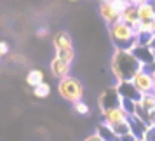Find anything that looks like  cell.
Segmentation results:
<instances>
[{"label":"cell","mask_w":155,"mask_h":141,"mask_svg":"<svg viewBox=\"0 0 155 141\" xmlns=\"http://www.w3.org/2000/svg\"><path fill=\"white\" fill-rule=\"evenodd\" d=\"M33 94H35V98H47L51 94V85L47 84V82H44V84H40L38 87H35L33 89Z\"/></svg>","instance_id":"e0dca14e"},{"label":"cell","mask_w":155,"mask_h":141,"mask_svg":"<svg viewBox=\"0 0 155 141\" xmlns=\"http://www.w3.org/2000/svg\"><path fill=\"white\" fill-rule=\"evenodd\" d=\"M99 106H101V112L105 110H110V108H117V106H122V98H120L117 87L113 89H108V91L99 98Z\"/></svg>","instance_id":"ba28073f"},{"label":"cell","mask_w":155,"mask_h":141,"mask_svg":"<svg viewBox=\"0 0 155 141\" xmlns=\"http://www.w3.org/2000/svg\"><path fill=\"white\" fill-rule=\"evenodd\" d=\"M110 66H112V73L117 78V84L126 82V80H133L134 75L145 68V64L134 56L133 51L126 49H115Z\"/></svg>","instance_id":"6da1fadb"},{"label":"cell","mask_w":155,"mask_h":141,"mask_svg":"<svg viewBox=\"0 0 155 141\" xmlns=\"http://www.w3.org/2000/svg\"><path fill=\"white\" fill-rule=\"evenodd\" d=\"M152 2H153V4H155V0H152Z\"/></svg>","instance_id":"83f0119b"},{"label":"cell","mask_w":155,"mask_h":141,"mask_svg":"<svg viewBox=\"0 0 155 141\" xmlns=\"http://www.w3.org/2000/svg\"><path fill=\"white\" fill-rule=\"evenodd\" d=\"M147 124H148V126H155V112L148 113V120H147Z\"/></svg>","instance_id":"603a6c76"},{"label":"cell","mask_w":155,"mask_h":141,"mask_svg":"<svg viewBox=\"0 0 155 141\" xmlns=\"http://www.w3.org/2000/svg\"><path fill=\"white\" fill-rule=\"evenodd\" d=\"M138 105H140L147 113L155 112V92H150V94H143V96H141V99L138 101Z\"/></svg>","instance_id":"2e32d148"},{"label":"cell","mask_w":155,"mask_h":141,"mask_svg":"<svg viewBox=\"0 0 155 141\" xmlns=\"http://www.w3.org/2000/svg\"><path fill=\"white\" fill-rule=\"evenodd\" d=\"M108 2H110V4H112L113 7L117 9V11H119L120 14H122V12H124V11H126L129 5H131L127 0H108Z\"/></svg>","instance_id":"d6986e66"},{"label":"cell","mask_w":155,"mask_h":141,"mask_svg":"<svg viewBox=\"0 0 155 141\" xmlns=\"http://www.w3.org/2000/svg\"><path fill=\"white\" fill-rule=\"evenodd\" d=\"M58 92L59 96L68 101V103H77V101H82L84 98V84L78 80L77 77H66L63 80L58 82Z\"/></svg>","instance_id":"3957f363"},{"label":"cell","mask_w":155,"mask_h":141,"mask_svg":"<svg viewBox=\"0 0 155 141\" xmlns=\"http://www.w3.org/2000/svg\"><path fill=\"white\" fill-rule=\"evenodd\" d=\"M108 33L112 38L115 49H126V51H133L134 47H138V35L131 25H127L124 21H119L108 26Z\"/></svg>","instance_id":"7a4b0ae2"},{"label":"cell","mask_w":155,"mask_h":141,"mask_svg":"<svg viewBox=\"0 0 155 141\" xmlns=\"http://www.w3.org/2000/svg\"><path fill=\"white\" fill-rule=\"evenodd\" d=\"M117 91H119L122 99H129V101H134V103H138L141 99V94L138 92V89L134 87V84L131 80L119 82V84H117Z\"/></svg>","instance_id":"30bf717a"},{"label":"cell","mask_w":155,"mask_h":141,"mask_svg":"<svg viewBox=\"0 0 155 141\" xmlns=\"http://www.w3.org/2000/svg\"><path fill=\"white\" fill-rule=\"evenodd\" d=\"M73 112H77L78 115H87L89 113V105L84 103V99L77 101V103H73Z\"/></svg>","instance_id":"ac0fdd59"},{"label":"cell","mask_w":155,"mask_h":141,"mask_svg":"<svg viewBox=\"0 0 155 141\" xmlns=\"http://www.w3.org/2000/svg\"><path fill=\"white\" fill-rule=\"evenodd\" d=\"M143 141H155V126H148L145 136L141 138Z\"/></svg>","instance_id":"ffe728a7"},{"label":"cell","mask_w":155,"mask_h":141,"mask_svg":"<svg viewBox=\"0 0 155 141\" xmlns=\"http://www.w3.org/2000/svg\"><path fill=\"white\" fill-rule=\"evenodd\" d=\"M129 124H131V133H133L138 139H141V138L145 136V133H147L148 124L145 120L138 119V117H131V119H129Z\"/></svg>","instance_id":"7c38bea8"},{"label":"cell","mask_w":155,"mask_h":141,"mask_svg":"<svg viewBox=\"0 0 155 141\" xmlns=\"http://www.w3.org/2000/svg\"><path fill=\"white\" fill-rule=\"evenodd\" d=\"M136 7H138V18H140V21H145V23L155 21V4L152 0H147V2H143V4L136 5Z\"/></svg>","instance_id":"8fae6325"},{"label":"cell","mask_w":155,"mask_h":141,"mask_svg":"<svg viewBox=\"0 0 155 141\" xmlns=\"http://www.w3.org/2000/svg\"><path fill=\"white\" fill-rule=\"evenodd\" d=\"M70 70H71V63L64 61L61 57L54 56L51 61V73L52 77H56L58 80H63V78L70 77Z\"/></svg>","instance_id":"9c48e42d"},{"label":"cell","mask_w":155,"mask_h":141,"mask_svg":"<svg viewBox=\"0 0 155 141\" xmlns=\"http://www.w3.org/2000/svg\"><path fill=\"white\" fill-rule=\"evenodd\" d=\"M131 5H140V4H143V2H147V0H127Z\"/></svg>","instance_id":"d4e9b609"},{"label":"cell","mask_w":155,"mask_h":141,"mask_svg":"<svg viewBox=\"0 0 155 141\" xmlns=\"http://www.w3.org/2000/svg\"><path fill=\"white\" fill-rule=\"evenodd\" d=\"M99 16H101V19H103L108 26H112V25L120 21V12L113 7L108 0H101V2H99Z\"/></svg>","instance_id":"52a82bcc"},{"label":"cell","mask_w":155,"mask_h":141,"mask_svg":"<svg viewBox=\"0 0 155 141\" xmlns=\"http://www.w3.org/2000/svg\"><path fill=\"white\" fill-rule=\"evenodd\" d=\"M103 113V122L108 124V126H117V124H124V122H129L131 115L122 108V106H117V108H110V110H105Z\"/></svg>","instance_id":"8992f818"},{"label":"cell","mask_w":155,"mask_h":141,"mask_svg":"<svg viewBox=\"0 0 155 141\" xmlns=\"http://www.w3.org/2000/svg\"><path fill=\"white\" fill-rule=\"evenodd\" d=\"M119 141H120V139H119Z\"/></svg>","instance_id":"f1b7e54d"},{"label":"cell","mask_w":155,"mask_h":141,"mask_svg":"<svg viewBox=\"0 0 155 141\" xmlns=\"http://www.w3.org/2000/svg\"><path fill=\"white\" fill-rule=\"evenodd\" d=\"M84 141H105V139H103L98 133H94V134H89L87 138H84Z\"/></svg>","instance_id":"44dd1931"},{"label":"cell","mask_w":155,"mask_h":141,"mask_svg":"<svg viewBox=\"0 0 155 141\" xmlns=\"http://www.w3.org/2000/svg\"><path fill=\"white\" fill-rule=\"evenodd\" d=\"M131 82L134 84V87L138 89V92H140L141 96H143V94L155 92V80H153V77H152V73H150L147 68H143V70L138 71L133 77Z\"/></svg>","instance_id":"5b68a950"},{"label":"cell","mask_w":155,"mask_h":141,"mask_svg":"<svg viewBox=\"0 0 155 141\" xmlns=\"http://www.w3.org/2000/svg\"><path fill=\"white\" fill-rule=\"evenodd\" d=\"M120 21H124V23H127V25L134 26L136 23L140 21V18H138V7H136V5H129V7L120 14Z\"/></svg>","instance_id":"4fadbf2b"},{"label":"cell","mask_w":155,"mask_h":141,"mask_svg":"<svg viewBox=\"0 0 155 141\" xmlns=\"http://www.w3.org/2000/svg\"><path fill=\"white\" fill-rule=\"evenodd\" d=\"M96 133H98L105 141H119V136L113 133V129L108 126V124H105V122H101V124L98 126Z\"/></svg>","instance_id":"9a60e30c"},{"label":"cell","mask_w":155,"mask_h":141,"mask_svg":"<svg viewBox=\"0 0 155 141\" xmlns=\"http://www.w3.org/2000/svg\"><path fill=\"white\" fill-rule=\"evenodd\" d=\"M44 78H45L44 71L42 70H37V68H35V70H30L28 71V75H26V84H28L30 87H33V89H35V87H38L40 84L45 82Z\"/></svg>","instance_id":"5bb4252c"},{"label":"cell","mask_w":155,"mask_h":141,"mask_svg":"<svg viewBox=\"0 0 155 141\" xmlns=\"http://www.w3.org/2000/svg\"><path fill=\"white\" fill-rule=\"evenodd\" d=\"M52 45H54V51H56V56L68 61V63H73L75 59V49H73V42H71L70 33L66 31H58L54 38H52Z\"/></svg>","instance_id":"277c9868"},{"label":"cell","mask_w":155,"mask_h":141,"mask_svg":"<svg viewBox=\"0 0 155 141\" xmlns=\"http://www.w3.org/2000/svg\"><path fill=\"white\" fill-rule=\"evenodd\" d=\"M152 35H153V38H155V21L152 23Z\"/></svg>","instance_id":"484cf974"},{"label":"cell","mask_w":155,"mask_h":141,"mask_svg":"<svg viewBox=\"0 0 155 141\" xmlns=\"http://www.w3.org/2000/svg\"><path fill=\"white\" fill-rule=\"evenodd\" d=\"M150 73H152V77H153V80H155V64H153V70H148Z\"/></svg>","instance_id":"4316f807"},{"label":"cell","mask_w":155,"mask_h":141,"mask_svg":"<svg viewBox=\"0 0 155 141\" xmlns=\"http://www.w3.org/2000/svg\"><path fill=\"white\" fill-rule=\"evenodd\" d=\"M45 35H47V28H40L38 31H37V37H40V38L45 37Z\"/></svg>","instance_id":"cb8c5ba5"},{"label":"cell","mask_w":155,"mask_h":141,"mask_svg":"<svg viewBox=\"0 0 155 141\" xmlns=\"http://www.w3.org/2000/svg\"><path fill=\"white\" fill-rule=\"evenodd\" d=\"M9 52V45H7V42H0V54L2 56H5Z\"/></svg>","instance_id":"7402d4cb"}]
</instances>
